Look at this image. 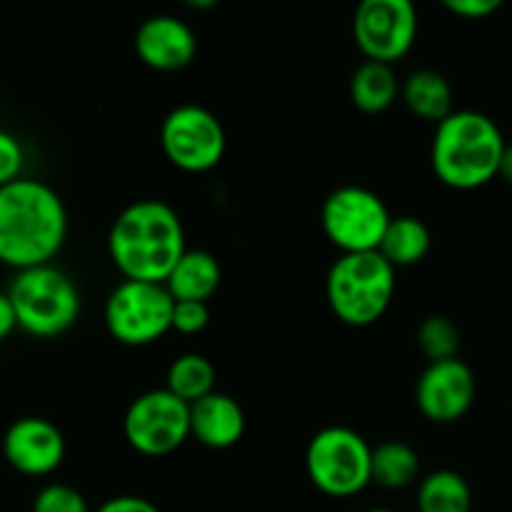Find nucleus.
Here are the masks:
<instances>
[{"label":"nucleus","instance_id":"f257e3e1","mask_svg":"<svg viewBox=\"0 0 512 512\" xmlns=\"http://www.w3.org/2000/svg\"><path fill=\"white\" fill-rule=\"evenodd\" d=\"M68 238V210L58 190L35 178L0 188V263L18 270L50 265Z\"/></svg>","mask_w":512,"mask_h":512},{"label":"nucleus","instance_id":"f03ea898","mask_svg":"<svg viewBox=\"0 0 512 512\" xmlns=\"http://www.w3.org/2000/svg\"><path fill=\"white\" fill-rule=\"evenodd\" d=\"M185 250L183 220L163 200H135L110 225L108 255L123 280L165 283Z\"/></svg>","mask_w":512,"mask_h":512},{"label":"nucleus","instance_id":"7ed1b4c3","mask_svg":"<svg viewBox=\"0 0 512 512\" xmlns=\"http://www.w3.org/2000/svg\"><path fill=\"white\" fill-rule=\"evenodd\" d=\"M508 140L493 118L478 110H455L435 125L430 163L443 185L478 190L500 175Z\"/></svg>","mask_w":512,"mask_h":512},{"label":"nucleus","instance_id":"20e7f679","mask_svg":"<svg viewBox=\"0 0 512 512\" xmlns=\"http://www.w3.org/2000/svg\"><path fill=\"white\" fill-rule=\"evenodd\" d=\"M13 305L18 330L48 340L68 333L80 318V290L58 265L18 270L5 288Z\"/></svg>","mask_w":512,"mask_h":512},{"label":"nucleus","instance_id":"39448f33","mask_svg":"<svg viewBox=\"0 0 512 512\" xmlns=\"http://www.w3.org/2000/svg\"><path fill=\"white\" fill-rule=\"evenodd\" d=\"M395 285V268L380 253L340 255L325 278V298L340 323L368 328L390 308Z\"/></svg>","mask_w":512,"mask_h":512},{"label":"nucleus","instance_id":"423d86ee","mask_svg":"<svg viewBox=\"0 0 512 512\" xmlns=\"http://www.w3.org/2000/svg\"><path fill=\"white\" fill-rule=\"evenodd\" d=\"M308 480L330 498H353L373 483V448L353 428L330 425L305 450Z\"/></svg>","mask_w":512,"mask_h":512},{"label":"nucleus","instance_id":"0eeeda50","mask_svg":"<svg viewBox=\"0 0 512 512\" xmlns=\"http://www.w3.org/2000/svg\"><path fill=\"white\" fill-rule=\"evenodd\" d=\"M175 298L165 283L123 280L105 300V328L110 338L130 348L153 345L173 330Z\"/></svg>","mask_w":512,"mask_h":512},{"label":"nucleus","instance_id":"6e6552de","mask_svg":"<svg viewBox=\"0 0 512 512\" xmlns=\"http://www.w3.org/2000/svg\"><path fill=\"white\" fill-rule=\"evenodd\" d=\"M393 215L378 193L360 185H343L320 208L323 233L343 255L378 253Z\"/></svg>","mask_w":512,"mask_h":512},{"label":"nucleus","instance_id":"1a4fd4ad","mask_svg":"<svg viewBox=\"0 0 512 512\" xmlns=\"http://www.w3.org/2000/svg\"><path fill=\"white\" fill-rule=\"evenodd\" d=\"M123 435L135 453L148 458L175 453L190 438V403L168 388L148 390L125 410Z\"/></svg>","mask_w":512,"mask_h":512},{"label":"nucleus","instance_id":"9d476101","mask_svg":"<svg viewBox=\"0 0 512 512\" xmlns=\"http://www.w3.org/2000/svg\"><path fill=\"white\" fill-rule=\"evenodd\" d=\"M163 155L183 173H208L223 160L228 138L218 115L203 105H178L160 125Z\"/></svg>","mask_w":512,"mask_h":512},{"label":"nucleus","instance_id":"9b49d317","mask_svg":"<svg viewBox=\"0 0 512 512\" xmlns=\"http://www.w3.org/2000/svg\"><path fill=\"white\" fill-rule=\"evenodd\" d=\"M353 38L365 60L395 65L418 38V13L410 0H365L353 15Z\"/></svg>","mask_w":512,"mask_h":512},{"label":"nucleus","instance_id":"f8f14e48","mask_svg":"<svg viewBox=\"0 0 512 512\" xmlns=\"http://www.w3.org/2000/svg\"><path fill=\"white\" fill-rule=\"evenodd\" d=\"M478 383L468 363L460 358L428 363L415 385V405L420 413L438 425L458 423L475 403Z\"/></svg>","mask_w":512,"mask_h":512},{"label":"nucleus","instance_id":"ddd939ff","mask_svg":"<svg viewBox=\"0 0 512 512\" xmlns=\"http://www.w3.org/2000/svg\"><path fill=\"white\" fill-rule=\"evenodd\" d=\"M3 458L25 478H48L63 465L65 438L48 418L25 415L13 420L3 433Z\"/></svg>","mask_w":512,"mask_h":512},{"label":"nucleus","instance_id":"4468645a","mask_svg":"<svg viewBox=\"0 0 512 512\" xmlns=\"http://www.w3.org/2000/svg\"><path fill=\"white\" fill-rule=\"evenodd\" d=\"M135 53L148 68L173 73L193 63L198 38L193 28L175 15H150L135 30Z\"/></svg>","mask_w":512,"mask_h":512},{"label":"nucleus","instance_id":"2eb2a0df","mask_svg":"<svg viewBox=\"0 0 512 512\" xmlns=\"http://www.w3.org/2000/svg\"><path fill=\"white\" fill-rule=\"evenodd\" d=\"M245 410L228 393L205 395L190 405V438L210 450H228L243 440Z\"/></svg>","mask_w":512,"mask_h":512},{"label":"nucleus","instance_id":"dca6fc26","mask_svg":"<svg viewBox=\"0 0 512 512\" xmlns=\"http://www.w3.org/2000/svg\"><path fill=\"white\" fill-rule=\"evenodd\" d=\"M223 270L218 258L208 250H185L183 258L165 280V288L175 300H193V303H208L220 288Z\"/></svg>","mask_w":512,"mask_h":512},{"label":"nucleus","instance_id":"f3484780","mask_svg":"<svg viewBox=\"0 0 512 512\" xmlns=\"http://www.w3.org/2000/svg\"><path fill=\"white\" fill-rule=\"evenodd\" d=\"M400 98H403L405 108L420 120H430V123H443L448 115H453V88H450L448 78L438 70L420 68L410 73L403 80L400 88Z\"/></svg>","mask_w":512,"mask_h":512},{"label":"nucleus","instance_id":"a211bd4d","mask_svg":"<svg viewBox=\"0 0 512 512\" xmlns=\"http://www.w3.org/2000/svg\"><path fill=\"white\" fill-rule=\"evenodd\" d=\"M400 88L403 83L395 75L393 65L365 60L350 78V100L363 113L378 115L393 108L395 100L400 98Z\"/></svg>","mask_w":512,"mask_h":512},{"label":"nucleus","instance_id":"6ab92c4d","mask_svg":"<svg viewBox=\"0 0 512 512\" xmlns=\"http://www.w3.org/2000/svg\"><path fill=\"white\" fill-rule=\"evenodd\" d=\"M430 245H433V235L423 220L413 218V215H398L390 220L378 253L395 270L413 268L430 253Z\"/></svg>","mask_w":512,"mask_h":512},{"label":"nucleus","instance_id":"aec40b11","mask_svg":"<svg viewBox=\"0 0 512 512\" xmlns=\"http://www.w3.org/2000/svg\"><path fill=\"white\" fill-rule=\"evenodd\" d=\"M473 490L455 470H435L418 485V512H470Z\"/></svg>","mask_w":512,"mask_h":512},{"label":"nucleus","instance_id":"412c9836","mask_svg":"<svg viewBox=\"0 0 512 512\" xmlns=\"http://www.w3.org/2000/svg\"><path fill=\"white\" fill-rule=\"evenodd\" d=\"M420 455L403 440H385L373 448V483L385 490H403L418 480Z\"/></svg>","mask_w":512,"mask_h":512},{"label":"nucleus","instance_id":"4be33fe9","mask_svg":"<svg viewBox=\"0 0 512 512\" xmlns=\"http://www.w3.org/2000/svg\"><path fill=\"white\" fill-rule=\"evenodd\" d=\"M165 388L185 403H198L205 395L215 393V368L205 355L183 353L170 363L165 375Z\"/></svg>","mask_w":512,"mask_h":512},{"label":"nucleus","instance_id":"5701e85b","mask_svg":"<svg viewBox=\"0 0 512 512\" xmlns=\"http://www.w3.org/2000/svg\"><path fill=\"white\" fill-rule=\"evenodd\" d=\"M418 348L430 363L458 358L460 328L448 315H430L418 328Z\"/></svg>","mask_w":512,"mask_h":512},{"label":"nucleus","instance_id":"b1692460","mask_svg":"<svg viewBox=\"0 0 512 512\" xmlns=\"http://www.w3.org/2000/svg\"><path fill=\"white\" fill-rule=\"evenodd\" d=\"M33 512H93L80 490L65 483H48L35 493Z\"/></svg>","mask_w":512,"mask_h":512},{"label":"nucleus","instance_id":"393cba45","mask_svg":"<svg viewBox=\"0 0 512 512\" xmlns=\"http://www.w3.org/2000/svg\"><path fill=\"white\" fill-rule=\"evenodd\" d=\"M25 153L20 140L8 130H0V188L23 178Z\"/></svg>","mask_w":512,"mask_h":512},{"label":"nucleus","instance_id":"a878e982","mask_svg":"<svg viewBox=\"0 0 512 512\" xmlns=\"http://www.w3.org/2000/svg\"><path fill=\"white\" fill-rule=\"evenodd\" d=\"M210 310L208 303H193V300H175L173 330L180 335H198L208 328Z\"/></svg>","mask_w":512,"mask_h":512},{"label":"nucleus","instance_id":"bb28decb","mask_svg":"<svg viewBox=\"0 0 512 512\" xmlns=\"http://www.w3.org/2000/svg\"><path fill=\"white\" fill-rule=\"evenodd\" d=\"M445 8L465 20L490 18L500 10V0H445Z\"/></svg>","mask_w":512,"mask_h":512},{"label":"nucleus","instance_id":"cd10ccee","mask_svg":"<svg viewBox=\"0 0 512 512\" xmlns=\"http://www.w3.org/2000/svg\"><path fill=\"white\" fill-rule=\"evenodd\" d=\"M93 512H163L150 500L138 498V495H118V498L105 500Z\"/></svg>","mask_w":512,"mask_h":512},{"label":"nucleus","instance_id":"c85d7f7f","mask_svg":"<svg viewBox=\"0 0 512 512\" xmlns=\"http://www.w3.org/2000/svg\"><path fill=\"white\" fill-rule=\"evenodd\" d=\"M18 330V320H15L13 305H10V298L5 290H0V343L8 340L10 335Z\"/></svg>","mask_w":512,"mask_h":512},{"label":"nucleus","instance_id":"c756f323","mask_svg":"<svg viewBox=\"0 0 512 512\" xmlns=\"http://www.w3.org/2000/svg\"><path fill=\"white\" fill-rule=\"evenodd\" d=\"M505 183L512 185V143L505 145V153H503V163H500V175Z\"/></svg>","mask_w":512,"mask_h":512},{"label":"nucleus","instance_id":"7c9ffc66","mask_svg":"<svg viewBox=\"0 0 512 512\" xmlns=\"http://www.w3.org/2000/svg\"><path fill=\"white\" fill-rule=\"evenodd\" d=\"M215 5H218V3H215V0H200V3H198V0H190L188 8H193V10H205V8H215Z\"/></svg>","mask_w":512,"mask_h":512},{"label":"nucleus","instance_id":"2f4dec72","mask_svg":"<svg viewBox=\"0 0 512 512\" xmlns=\"http://www.w3.org/2000/svg\"><path fill=\"white\" fill-rule=\"evenodd\" d=\"M365 512H398V510H390V508H370V510H365Z\"/></svg>","mask_w":512,"mask_h":512}]
</instances>
